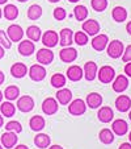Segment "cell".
<instances>
[{"label": "cell", "instance_id": "cell-39", "mask_svg": "<svg viewBox=\"0 0 131 149\" xmlns=\"http://www.w3.org/2000/svg\"><path fill=\"white\" fill-rule=\"evenodd\" d=\"M0 45L4 49H11L12 46V41L9 40V37L7 36V33L4 31H0Z\"/></svg>", "mask_w": 131, "mask_h": 149}, {"label": "cell", "instance_id": "cell-53", "mask_svg": "<svg viewBox=\"0 0 131 149\" xmlns=\"http://www.w3.org/2000/svg\"><path fill=\"white\" fill-rule=\"evenodd\" d=\"M17 1H20V3H25V1H28V0H17Z\"/></svg>", "mask_w": 131, "mask_h": 149}, {"label": "cell", "instance_id": "cell-22", "mask_svg": "<svg viewBox=\"0 0 131 149\" xmlns=\"http://www.w3.org/2000/svg\"><path fill=\"white\" fill-rule=\"evenodd\" d=\"M97 118L101 123H110V121L113 120V118H114V112H113V110L110 107L104 106V107H101L100 110H98Z\"/></svg>", "mask_w": 131, "mask_h": 149}, {"label": "cell", "instance_id": "cell-10", "mask_svg": "<svg viewBox=\"0 0 131 149\" xmlns=\"http://www.w3.org/2000/svg\"><path fill=\"white\" fill-rule=\"evenodd\" d=\"M7 36L9 37V40L12 42H19L24 37V29L20 25H17V24H12L7 29Z\"/></svg>", "mask_w": 131, "mask_h": 149}, {"label": "cell", "instance_id": "cell-7", "mask_svg": "<svg viewBox=\"0 0 131 149\" xmlns=\"http://www.w3.org/2000/svg\"><path fill=\"white\" fill-rule=\"evenodd\" d=\"M58 108H59V104H58V100L55 98H46L42 103V111L45 115H55L58 112Z\"/></svg>", "mask_w": 131, "mask_h": 149}, {"label": "cell", "instance_id": "cell-25", "mask_svg": "<svg viewBox=\"0 0 131 149\" xmlns=\"http://www.w3.org/2000/svg\"><path fill=\"white\" fill-rule=\"evenodd\" d=\"M83 75H84L83 69H81L80 66H78V65L70 66L68 70H67V78L70 79V81H72V82H79L81 78H83Z\"/></svg>", "mask_w": 131, "mask_h": 149}, {"label": "cell", "instance_id": "cell-26", "mask_svg": "<svg viewBox=\"0 0 131 149\" xmlns=\"http://www.w3.org/2000/svg\"><path fill=\"white\" fill-rule=\"evenodd\" d=\"M50 143H51V137L47 133H38V135L34 137V144H36V146L39 149L49 148Z\"/></svg>", "mask_w": 131, "mask_h": 149}, {"label": "cell", "instance_id": "cell-28", "mask_svg": "<svg viewBox=\"0 0 131 149\" xmlns=\"http://www.w3.org/2000/svg\"><path fill=\"white\" fill-rule=\"evenodd\" d=\"M112 16L113 20L117 21V23H123L126 19H127V11H126L123 7H114V9L112 11Z\"/></svg>", "mask_w": 131, "mask_h": 149}, {"label": "cell", "instance_id": "cell-29", "mask_svg": "<svg viewBox=\"0 0 131 149\" xmlns=\"http://www.w3.org/2000/svg\"><path fill=\"white\" fill-rule=\"evenodd\" d=\"M3 15L7 20L12 21V20H16L17 16H19V8L13 4H7L5 8L3 9Z\"/></svg>", "mask_w": 131, "mask_h": 149}, {"label": "cell", "instance_id": "cell-49", "mask_svg": "<svg viewBox=\"0 0 131 149\" xmlns=\"http://www.w3.org/2000/svg\"><path fill=\"white\" fill-rule=\"evenodd\" d=\"M3 125H4V116L0 113V128H1Z\"/></svg>", "mask_w": 131, "mask_h": 149}, {"label": "cell", "instance_id": "cell-2", "mask_svg": "<svg viewBox=\"0 0 131 149\" xmlns=\"http://www.w3.org/2000/svg\"><path fill=\"white\" fill-rule=\"evenodd\" d=\"M97 78L101 83H112L113 79L115 78V70L112 66L105 65L102 68H100V71H97Z\"/></svg>", "mask_w": 131, "mask_h": 149}, {"label": "cell", "instance_id": "cell-37", "mask_svg": "<svg viewBox=\"0 0 131 149\" xmlns=\"http://www.w3.org/2000/svg\"><path fill=\"white\" fill-rule=\"evenodd\" d=\"M5 131H11L14 133H21L23 132V125L16 120H11L5 124Z\"/></svg>", "mask_w": 131, "mask_h": 149}, {"label": "cell", "instance_id": "cell-15", "mask_svg": "<svg viewBox=\"0 0 131 149\" xmlns=\"http://www.w3.org/2000/svg\"><path fill=\"white\" fill-rule=\"evenodd\" d=\"M109 44V37L106 34H96L92 40V48L97 52H102Z\"/></svg>", "mask_w": 131, "mask_h": 149}, {"label": "cell", "instance_id": "cell-31", "mask_svg": "<svg viewBox=\"0 0 131 149\" xmlns=\"http://www.w3.org/2000/svg\"><path fill=\"white\" fill-rule=\"evenodd\" d=\"M26 36H28V38L32 40L33 42L39 41V40H41V36H42L41 29H39L37 25H30L28 29H26Z\"/></svg>", "mask_w": 131, "mask_h": 149}, {"label": "cell", "instance_id": "cell-44", "mask_svg": "<svg viewBox=\"0 0 131 149\" xmlns=\"http://www.w3.org/2000/svg\"><path fill=\"white\" fill-rule=\"evenodd\" d=\"M4 81H5V75H4V73L1 70H0V84H3Z\"/></svg>", "mask_w": 131, "mask_h": 149}, {"label": "cell", "instance_id": "cell-12", "mask_svg": "<svg viewBox=\"0 0 131 149\" xmlns=\"http://www.w3.org/2000/svg\"><path fill=\"white\" fill-rule=\"evenodd\" d=\"M128 87V78L126 75H118L113 79V90L118 94H122Z\"/></svg>", "mask_w": 131, "mask_h": 149}, {"label": "cell", "instance_id": "cell-47", "mask_svg": "<svg viewBox=\"0 0 131 149\" xmlns=\"http://www.w3.org/2000/svg\"><path fill=\"white\" fill-rule=\"evenodd\" d=\"M49 149H64V148L60 145H51V146H49Z\"/></svg>", "mask_w": 131, "mask_h": 149}, {"label": "cell", "instance_id": "cell-52", "mask_svg": "<svg viewBox=\"0 0 131 149\" xmlns=\"http://www.w3.org/2000/svg\"><path fill=\"white\" fill-rule=\"evenodd\" d=\"M8 0H0V4H5Z\"/></svg>", "mask_w": 131, "mask_h": 149}, {"label": "cell", "instance_id": "cell-21", "mask_svg": "<svg viewBox=\"0 0 131 149\" xmlns=\"http://www.w3.org/2000/svg\"><path fill=\"white\" fill-rule=\"evenodd\" d=\"M26 73H28V68L23 62H16V63H13L11 66V74L13 78H17V79L24 78L26 75Z\"/></svg>", "mask_w": 131, "mask_h": 149}, {"label": "cell", "instance_id": "cell-46", "mask_svg": "<svg viewBox=\"0 0 131 149\" xmlns=\"http://www.w3.org/2000/svg\"><path fill=\"white\" fill-rule=\"evenodd\" d=\"M126 31H127V33L131 36V21L127 23V25H126Z\"/></svg>", "mask_w": 131, "mask_h": 149}, {"label": "cell", "instance_id": "cell-41", "mask_svg": "<svg viewBox=\"0 0 131 149\" xmlns=\"http://www.w3.org/2000/svg\"><path fill=\"white\" fill-rule=\"evenodd\" d=\"M122 61L123 62H131V45H128L127 48L123 50Z\"/></svg>", "mask_w": 131, "mask_h": 149}, {"label": "cell", "instance_id": "cell-13", "mask_svg": "<svg viewBox=\"0 0 131 149\" xmlns=\"http://www.w3.org/2000/svg\"><path fill=\"white\" fill-rule=\"evenodd\" d=\"M83 71H84V77H85L86 81L92 82V81H95L96 77H97L98 68H97V65H96L93 61H88L85 65H84Z\"/></svg>", "mask_w": 131, "mask_h": 149}, {"label": "cell", "instance_id": "cell-30", "mask_svg": "<svg viewBox=\"0 0 131 149\" xmlns=\"http://www.w3.org/2000/svg\"><path fill=\"white\" fill-rule=\"evenodd\" d=\"M98 139H100V141L102 144L108 145V144H112L114 141V133H113V131L109 130V128H104L98 133Z\"/></svg>", "mask_w": 131, "mask_h": 149}, {"label": "cell", "instance_id": "cell-43", "mask_svg": "<svg viewBox=\"0 0 131 149\" xmlns=\"http://www.w3.org/2000/svg\"><path fill=\"white\" fill-rule=\"evenodd\" d=\"M118 149H131V143H123V144H121Z\"/></svg>", "mask_w": 131, "mask_h": 149}, {"label": "cell", "instance_id": "cell-4", "mask_svg": "<svg viewBox=\"0 0 131 149\" xmlns=\"http://www.w3.org/2000/svg\"><path fill=\"white\" fill-rule=\"evenodd\" d=\"M28 74L30 77L32 81L34 82H41L46 78V69L43 65L37 63V65L30 66V69H28Z\"/></svg>", "mask_w": 131, "mask_h": 149}, {"label": "cell", "instance_id": "cell-9", "mask_svg": "<svg viewBox=\"0 0 131 149\" xmlns=\"http://www.w3.org/2000/svg\"><path fill=\"white\" fill-rule=\"evenodd\" d=\"M41 40H42V44H43L46 48H54V46L58 45L59 37L55 31H46L45 33L41 36Z\"/></svg>", "mask_w": 131, "mask_h": 149}, {"label": "cell", "instance_id": "cell-20", "mask_svg": "<svg viewBox=\"0 0 131 149\" xmlns=\"http://www.w3.org/2000/svg\"><path fill=\"white\" fill-rule=\"evenodd\" d=\"M85 103H86V107L92 108V110L100 108V106L102 104V96L97 93H91L86 95Z\"/></svg>", "mask_w": 131, "mask_h": 149}, {"label": "cell", "instance_id": "cell-36", "mask_svg": "<svg viewBox=\"0 0 131 149\" xmlns=\"http://www.w3.org/2000/svg\"><path fill=\"white\" fill-rule=\"evenodd\" d=\"M73 41L78 44L79 46H84L88 44V34L85 32H76L73 34Z\"/></svg>", "mask_w": 131, "mask_h": 149}, {"label": "cell", "instance_id": "cell-33", "mask_svg": "<svg viewBox=\"0 0 131 149\" xmlns=\"http://www.w3.org/2000/svg\"><path fill=\"white\" fill-rule=\"evenodd\" d=\"M50 83H51V86H53V87L62 88V87H64V84H66V77H64L63 74L56 73V74H54V75L51 77Z\"/></svg>", "mask_w": 131, "mask_h": 149}, {"label": "cell", "instance_id": "cell-24", "mask_svg": "<svg viewBox=\"0 0 131 149\" xmlns=\"http://www.w3.org/2000/svg\"><path fill=\"white\" fill-rule=\"evenodd\" d=\"M56 100L59 104H63V106H67L71 100H72V93L68 88H59L58 93H56Z\"/></svg>", "mask_w": 131, "mask_h": 149}, {"label": "cell", "instance_id": "cell-14", "mask_svg": "<svg viewBox=\"0 0 131 149\" xmlns=\"http://www.w3.org/2000/svg\"><path fill=\"white\" fill-rule=\"evenodd\" d=\"M19 52L21 56L29 57L36 52V45L32 40H25V41H20L19 44Z\"/></svg>", "mask_w": 131, "mask_h": 149}, {"label": "cell", "instance_id": "cell-48", "mask_svg": "<svg viewBox=\"0 0 131 149\" xmlns=\"http://www.w3.org/2000/svg\"><path fill=\"white\" fill-rule=\"evenodd\" d=\"M14 149H29L28 146L26 145H23V144H21V145H17V146H14Z\"/></svg>", "mask_w": 131, "mask_h": 149}, {"label": "cell", "instance_id": "cell-40", "mask_svg": "<svg viewBox=\"0 0 131 149\" xmlns=\"http://www.w3.org/2000/svg\"><path fill=\"white\" fill-rule=\"evenodd\" d=\"M53 16L55 20H58V21H62V20L66 19V16H67V12H66V9L62 8V7H59V8H55L53 12Z\"/></svg>", "mask_w": 131, "mask_h": 149}, {"label": "cell", "instance_id": "cell-23", "mask_svg": "<svg viewBox=\"0 0 131 149\" xmlns=\"http://www.w3.org/2000/svg\"><path fill=\"white\" fill-rule=\"evenodd\" d=\"M29 125H30L32 131H34V132H39V131H42L46 125L45 118L41 116V115H34L33 118L29 120Z\"/></svg>", "mask_w": 131, "mask_h": 149}, {"label": "cell", "instance_id": "cell-34", "mask_svg": "<svg viewBox=\"0 0 131 149\" xmlns=\"http://www.w3.org/2000/svg\"><path fill=\"white\" fill-rule=\"evenodd\" d=\"M41 16H42V8H41V6L33 4V6L29 7V9H28V17L30 20H38Z\"/></svg>", "mask_w": 131, "mask_h": 149}, {"label": "cell", "instance_id": "cell-17", "mask_svg": "<svg viewBox=\"0 0 131 149\" xmlns=\"http://www.w3.org/2000/svg\"><path fill=\"white\" fill-rule=\"evenodd\" d=\"M101 26L98 24L97 20H86L83 23V31L85 32L86 34H89V36H96V34L100 32Z\"/></svg>", "mask_w": 131, "mask_h": 149}, {"label": "cell", "instance_id": "cell-32", "mask_svg": "<svg viewBox=\"0 0 131 149\" xmlns=\"http://www.w3.org/2000/svg\"><path fill=\"white\" fill-rule=\"evenodd\" d=\"M3 95L5 96L7 100H16L20 95V88L17 86H8L5 88V91L3 93Z\"/></svg>", "mask_w": 131, "mask_h": 149}, {"label": "cell", "instance_id": "cell-8", "mask_svg": "<svg viewBox=\"0 0 131 149\" xmlns=\"http://www.w3.org/2000/svg\"><path fill=\"white\" fill-rule=\"evenodd\" d=\"M54 61V53L50 50V48H42L37 52V62L41 65H50Z\"/></svg>", "mask_w": 131, "mask_h": 149}, {"label": "cell", "instance_id": "cell-38", "mask_svg": "<svg viewBox=\"0 0 131 149\" xmlns=\"http://www.w3.org/2000/svg\"><path fill=\"white\" fill-rule=\"evenodd\" d=\"M91 4L96 12H104L108 7V0H92Z\"/></svg>", "mask_w": 131, "mask_h": 149}, {"label": "cell", "instance_id": "cell-19", "mask_svg": "<svg viewBox=\"0 0 131 149\" xmlns=\"http://www.w3.org/2000/svg\"><path fill=\"white\" fill-rule=\"evenodd\" d=\"M73 42V32L70 28H63L59 33V44L62 46H70Z\"/></svg>", "mask_w": 131, "mask_h": 149}, {"label": "cell", "instance_id": "cell-35", "mask_svg": "<svg viewBox=\"0 0 131 149\" xmlns=\"http://www.w3.org/2000/svg\"><path fill=\"white\" fill-rule=\"evenodd\" d=\"M73 15H75L76 20L83 21L88 17V9H86L85 6H76L75 9H73Z\"/></svg>", "mask_w": 131, "mask_h": 149}, {"label": "cell", "instance_id": "cell-16", "mask_svg": "<svg viewBox=\"0 0 131 149\" xmlns=\"http://www.w3.org/2000/svg\"><path fill=\"white\" fill-rule=\"evenodd\" d=\"M112 131L114 135L117 136H123L127 133L128 131V124L126 120H123V119H117V120L113 121L112 124Z\"/></svg>", "mask_w": 131, "mask_h": 149}, {"label": "cell", "instance_id": "cell-51", "mask_svg": "<svg viewBox=\"0 0 131 149\" xmlns=\"http://www.w3.org/2000/svg\"><path fill=\"white\" fill-rule=\"evenodd\" d=\"M50 3H58V1H60V0H49Z\"/></svg>", "mask_w": 131, "mask_h": 149}, {"label": "cell", "instance_id": "cell-55", "mask_svg": "<svg viewBox=\"0 0 131 149\" xmlns=\"http://www.w3.org/2000/svg\"><path fill=\"white\" fill-rule=\"evenodd\" d=\"M1 16H3V11H1V8H0V19H1Z\"/></svg>", "mask_w": 131, "mask_h": 149}, {"label": "cell", "instance_id": "cell-58", "mask_svg": "<svg viewBox=\"0 0 131 149\" xmlns=\"http://www.w3.org/2000/svg\"><path fill=\"white\" fill-rule=\"evenodd\" d=\"M0 149H4V146H3V145H1V144H0Z\"/></svg>", "mask_w": 131, "mask_h": 149}, {"label": "cell", "instance_id": "cell-50", "mask_svg": "<svg viewBox=\"0 0 131 149\" xmlns=\"http://www.w3.org/2000/svg\"><path fill=\"white\" fill-rule=\"evenodd\" d=\"M3 98H4V95H3V93H1V91H0V103H1V102H3Z\"/></svg>", "mask_w": 131, "mask_h": 149}, {"label": "cell", "instance_id": "cell-27", "mask_svg": "<svg viewBox=\"0 0 131 149\" xmlns=\"http://www.w3.org/2000/svg\"><path fill=\"white\" fill-rule=\"evenodd\" d=\"M14 112H16V106L11 100L3 102V103L0 104V113L4 118H12L14 115Z\"/></svg>", "mask_w": 131, "mask_h": 149}, {"label": "cell", "instance_id": "cell-18", "mask_svg": "<svg viewBox=\"0 0 131 149\" xmlns=\"http://www.w3.org/2000/svg\"><path fill=\"white\" fill-rule=\"evenodd\" d=\"M115 108H117L119 112H127L131 108V99L127 95H119L115 99Z\"/></svg>", "mask_w": 131, "mask_h": 149}, {"label": "cell", "instance_id": "cell-6", "mask_svg": "<svg viewBox=\"0 0 131 149\" xmlns=\"http://www.w3.org/2000/svg\"><path fill=\"white\" fill-rule=\"evenodd\" d=\"M17 108H19L21 112H30L34 108V99L30 95H24L21 98H19L17 100Z\"/></svg>", "mask_w": 131, "mask_h": 149}, {"label": "cell", "instance_id": "cell-11", "mask_svg": "<svg viewBox=\"0 0 131 149\" xmlns=\"http://www.w3.org/2000/svg\"><path fill=\"white\" fill-rule=\"evenodd\" d=\"M59 58L66 63H71L78 58V50L71 46H64L60 52H59Z\"/></svg>", "mask_w": 131, "mask_h": 149}, {"label": "cell", "instance_id": "cell-1", "mask_svg": "<svg viewBox=\"0 0 131 149\" xmlns=\"http://www.w3.org/2000/svg\"><path fill=\"white\" fill-rule=\"evenodd\" d=\"M106 50H108V56L110 57V58L117 59L123 54L125 46H123L122 41H119V40H113V41H110L108 44Z\"/></svg>", "mask_w": 131, "mask_h": 149}, {"label": "cell", "instance_id": "cell-45", "mask_svg": "<svg viewBox=\"0 0 131 149\" xmlns=\"http://www.w3.org/2000/svg\"><path fill=\"white\" fill-rule=\"evenodd\" d=\"M4 54H5V49H4L3 46L0 45V59H1V58L4 57Z\"/></svg>", "mask_w": 131, "mask_h": 149}, {"label": "cell", "instance_id": "cell-3", "mask_svg": "<svg viewBox=\"0 0 131 149\" xmlns=\"http://www.w3.org/2000/svg\"><path fill=\"white\" fill-rule=\"evenodd\" d=\"M86 111V103L83 99H75L68 103V112L73 116H81Z\"/></svg>", "mask_w": 131, "mask_h": 149}, {"label": "cell", "instance_id": "cell-42", "mask_svg": "<svg viewBox=\"0 0 131 149\" xmlns=\"http://www.w3.org/2000/svg\"><path fill=\"white\" fill-rule=\"evenodd\" d=\"M125 73H126V75L130 77V78H131V62H126Z\"/></svg>", "mask_w": 131, "mask_h": 149}, {"label": "cell", "instance_id": "cell-5", "mask_svg": "<svg viewBox=\"0 0 131 149\" xmlns=\"http://www.w3.org/2000/svg\"><path fill=\"white\" fill-rule=\"evenodd\" d=\"M17 141H19L17 133L11 132V131L4 132L3 135H1V137H0V144H1L5 149H12L13 146H16Z\"/></svg>", "mask_w": 131, "mask_h": 149}, {"label": "cell", "instance_id": "cell-57", "mask_svg": "<svg viewBox=\"0 0 131 149\" xmlns=\"http://www.w3.org/2000/svg\"><path fill=\"white\" fill-rule=\"evenodd\" d=\"M128 119H130V120H131V111H130V112H128Z\"/></svg>", "mask_w": 131, "mask_h": 149}, {"label": "cell", "instance_id": "cell-56", "mask_svg": "<svg viewBox=\"0 0 131 149\" xmlns=\"http://www.w3.org/2000/svg\"><path fill=\"white\" fill-rule=\"evenodd\" d=\"M128 140H130V143H131V132L128 133Z\"/></svg>", "mask_w": 131, "mask_h": 149}, {"label": "cell", "instance_id": "cell-54", "mask_svg": "<svg viewBox=\"0 0 131 149\" xmlns=\"http://www.w3.org/2000/svg\"><path fill=\"white\" fill-rule=\"evenodd\" d=\"M70 1H71V3H78L79 0H70Z\"/></svg>", "mask_w": 131, "mask_h": 149}]
</instances>
